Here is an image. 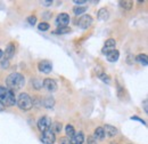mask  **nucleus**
<instances>
[{"instance_id": "nucleus-5", "label": "nucleus", "mask_w": 148, "mask_h": 144, "mask_svg": "<svg viewBox=\"0 0 148 144\" xmlns=\"http://www.w3.org/2000/svg\"><path fill=\"white\" fill-rule=\"evenodd\" d=\"M92 22H93L92 17H91L90 15L86 14V15H82V16L80 17L79 22H77V25H79V28H81V29H88V28H90V26L92 25Z\"/></svg>"}, {"instance_id": "nucleus-1", "label": "nucleus", "mask_w": 148, "mask_h": 144, "mask_svg": "<svg viewBox=\"0 0 148 144\" xmlns=\"http://www.w3.org/2000/svg\"><path fill=\"white\" fill-rule=\"evenodd\" d=\"M25 84V78L18 73V72H14L10 73L7 78H6V86L8 89L13 90H19Z\"/></svg>"}, {"instance_id": "nucleus-9", "label": "nucleus", "mask_w": 148, "mask_h": 144, "mask_svg": "<svg viewBox=\"0 0 148 144\" xmlns=\"http://www.w3.org/2000/svg\"><path fill=\"white\" fill-rule=\"evenodd\" d=\"M42 82H43V87L48 91H55L57 89V84L53 79H45Z\"/></svg>"}, {"instance_id": "nucleus-38", "label": "nucleus", "mask_w": 148, "mask_h": 144, "mask_svg": "<svg viewBox=\"0 0 148 144\" xmlns=\"http://www.w3.org/2000/svg\"><path fill=\"white\" fill-rule=\"evenodd\" d=\"M89 2H91V3H98V0H93V1H89Z\"/></svg>"}, {"instance_id": "nucleus-24", "label": "nucleus", "mask_w": 148, "mask_h": 144, "mask_svg": "<svg viewBox=\"0 0 148 144\" xmlns=\"http://www.w3.org/2000/svg\"><path fill=\"white\" fill-rule=\"evenodd\" d=\"M32 85H33V87H34L36 89H40V88L43 86V82H42L41 80H39L38 78H36V79L32 80Z\"/></svg>"}, {"instance_id": "nucleus-6", "label": "nucleus", "mask_w": 148, "mask_h": 144, "mask_svg": "<svg viewBox=\"0 0 148 144\" xmlns=\"http://www.w3.org/2000/svg\"><path fill=\"white\" fill-rule=\"evenodd\" d=\"M70 23V16L66 13H62L59 14L56 18V25L58 28H63V26H69Z\"/></svg>"}, {"instance_id": "nucleus-36", "label": "nucleus", "mask_w": 148, "mask_h": 144, "mask_svg": "<svg viewBox=\"0 0 148 144\" xmlns=\"http://www.w3.org/2000/svg\"><path fill=\"white\" fill-rule=\"evenodd\" d=\"M2 56H3V52L0 49V58H2Z\"/></svg>"}, {"instance_id": "nucleus-2", "label": "nucleus", "mask_w": 148, "mask_h": 144, "mask_svg": "<svg viewBox=\"0 0 148 144\" xmlns=\"http://www.w3.org/2000/svg\"><path fill=\"white\" fill-rule=\"evenodd\" d=\"M0 103L3 107H14L16 104L15 94L7 87L0 86Z\"/></svg>"}, {"instance_id": "nucleus-16", "label": "nucleus", "mask_w": 148, "mask_h": 144, "mask_svg": "<svg viewBox=\"0 0 148 144\" xmlns=\"http://www.w3.org/2000/svg\"><path fill=\"white\" fill-rule=\"evenodd\" d=\"M43 107L47 109H51L54 108V105H55V100H54V97H51V96H47L45 100H43Z\"/></svg>"}, {"instance_id": "nucleus-33", "label": "nucleus", "mask_w": 148, "mask_h": 144, "mask_svg": "<svg viewBox=\"0 0 148 144\" xmlns=\"http://www.w3.org/2000/svg\"><path fill=\"white\" fill-rule=\"evenodd\" d=\"M41 3L43 6H51L53 5V1L51 0H49V1H41Z\"/></svg>"}, {"instance_id": "nucleus-15", "label": "nucleus", "mask_w": 148, "mask_h": 144, "mask_svg": "<svg viewBox=\"0 0 148 144\" xmlns=\"http://www.w3.org/2000/svg\"><path fill=\"white\" fill-rule=\"evenodd\" d=\"M95 140H103L105 137V133H104V129L103 127H97L95 129V133H93L92 136Z\"/></svg>"}, {"instance_id": "nucleus-35", "label": "nucleus", "mask_w": 148, "mask_h": 144, "mask_svg": "<svg viewBox=\"0 0 148 144\" xmlns=\"http://www.w3.org/2000/svg\"><path fill=\"white\" fill-rule=\"evenodd\" d=\"M95 141H96V140H95L93 137H89V140H88V144H93L95 143Z\"/></svg>"}, {"instance_id": "nucleus-26", "label": "nucleus", "mask_w": 148, "mask_h": 144, "mask_svg": "<svg viewBox=\"0 0 148 144\" xmlns=\"http://www.w3.org/2000/svg\"><path fill=\"white\" fill-rule=\"evenodd\" d=\"M99 79H100L101 81H104V82H107V84H110V82H111L110 75H108V74H106V73H100V74H99Z\"/></svg>"}, {"instance_id": "nucleus-20", "label": "nucleus", "mask_w": 148, "mask_h": 144, "mask_svg": "<svg viewBox=\"0 0 148 144\" xmlns=\"http://www.w3.org/2000/svg\"><path fill=\"white\" fill-rule=\"evenodd\" d=\"M115 46H116V41L114 40V39H107L106 40V42H105V48H107V49H115Z\"/></svg>"}, {"instance_id": "nucleus-3", "label": "nucleus", "mask_w": 148, "mask_h": 144, "mask_svg": "<svg viewBox=\"0 0 148 144\" xmlns=\"http://www.w3.org/2000/svg\"><path fill=\"white\" fill-rule=\"evenodd\" d=\"M16 104L21 110L23 111H29L33 108V100L31 98V96L26 93H22L19 94L18 97L16 98Z\"/></svg>"}, {"instance_id": "nucleus-34", "label": "nucleus", "mask_w": 148, "mask_h": 144, "mask_svg": "<svg viewBox=\"0 0 148 144\" xmlns=\"http://www.w3.org/2000/svg\"><path fill=\"white\" fill-rule=\"evenodd\" d=\"M43 17H45V18H50V17H51V14H50L49 12H45V13H43Z\"/></svg>"}, {"instance_id": "nucleus-8", "label": "nucleus", "mask_w": 148, "mask_h": 144, "mask_svg": "<svg viewBox=\"0 0 148 144\" xmlns=\"http://www.w3.org/2000/svg\"><path fill=\"white\" fill-rule=\"evenodd\" d=\"M38 69L42 73H50L51 70H53V65H51V63L49 61H41L38 64Z\"/></svg>"}, {"instance_id": "nucleus-11", "label": "nucleus", "mask_w": 148, "mask_h": 144, "mask_svg": "<svg viewBox=\"0 0 148 144\" xmlns=\"http://www.w3.org/2000/svg\"><path fill=\"white\" fill-rule=\"evenodd\" d=\"M83 142H84V135H83V133L79 132V133L74 134L73 137H71L70 144H83Z\"/></svg>"}, {"instance_id": "nucleus-13", "label": "nucleus", "mask_w": 148, "mask_h": 144, "mask_svg": "<svg viewBox=\"0 0 148 144\" xmlns=\"http://www.w3.org/2000/svg\"><path fill=\"white\" fill-rule=\"evenodd\" d=\"M97 17H98L99 21H107L108 17H110V12H108V9H106V8H100V9L98 10Z\"/></svg>"}, {"instance_id": "nucleus-29", "label": "nucleus", "mask_w": 148, "mask_h": 144, "mask_svg": "<svg viewBox=\"0 0 148 144\" xmlns=\"http://www.w3.org/2000/svg\"><path fill=\"white\" fill-rule=\"evenodd\" d=\"M59 144H70V140L67 137H60Z\"/></svg>"}, {"instance_id": "nucleus-10", "label": "nucleus", "mask_w": 148, "mask_h": 144, "mask_svg": "<svg viewBox=\"0 0 148 144\" xmlns=\"http://www.w3.org/2000/svg\"><path fill=\"white\" fill-rule=\"evenodd\" d=\"M103 129H104L105 136H108V137H113V136H115V135L119 133L117 128L112 126V125H105V126L103 127Z\"/></svg>"}, {"instance_id": "nucleus-14", "label": "nucleus", "mask_w": 148, "mask_h": 144, "mask_svg": "<svg viewBox=\"0 0 148 144\" xmlns=\"http://www.w3.org/2000/svg\"><path fill=\"white\" fill-rule=\"evenodd\" d=\"M107 60H108V62H116L117 60H119V57H120V53H119V51H116V49H112L111 52H108L107 54Z\"/></svg>"}, {"instance_id": "nucleus-32", "label": "nucleus", "mask_w": 148, "mask_h": 144, "mask_svg": "<svg viewBox=\"0 0 148 144\" xmlns=\"http://www.w3.org/2000/svg\"><path fill=\"white\" fill-rule=\"evenodd\" d=\"M88 1L87 0H74V3H76V5H83V3H87Z\"/></svg>"}, {"instance_id": "nucleus-21", "label": "nucleus", "mask_w": 148, "mask_h": 144, "mask_svg": "<svg viewBox=\"0 0 148 144\" xmlns=\"http://www.w3.org/2000/svg\"><path fill=\"white\" fill-rule=\"evenodd\" d=\"M65 133H66V137L69 138H71V137H73V135L75 134V130H74V127L72 125H67V126L65 127Z\"/></svg>"}, {"instance_id": "nucleus-7", "label": "nucleus", "mask_w": 148, "mask_h": 144, "mask_svg": "<svg viewBox=\"0 0 148 144\" xmlns=\"http://www.w3.org/2000/svg\"><path fill=\"white\" fill-rule=\"evenodd\" d=\"M56 141L55 134L49 129L45 133H42V137H41V142L43 144H54Z\"/></svg>"}, {"instance_id": "nucleus-30", "label": "nucleus", "mask_w": 148, "mask_h": 144, "mask_svg": "<svg viewBox=\"0 0 148 144\" xmlns=\"http://www.w3.org/2000/svg\"><path fill=\"white\" fill-rule=\"evenodd\" d=\"M130 119H131V120H137V121H140L143 125H145V126H146V121H145V120H143V119H140V118H138V117H131Z\"/></svg>"}, {"instance_id": "nucleus-12", "label": "nucleus", "mask_w": 148, "mask_h": 144, "mask_svg": "<svg viewBox=\"0 0 148 144\" xmlns=\"http://www.w3.org/2000/svg\"><path fill=\"white\" fill-rule=\"evenodd\" d=\"M14 54H15V46L13 44H8L7 47H6V49H5V52H3L5 60H8L9 61V58H12L14 56Z\"/></svg>"}, {"instance_id": "nucleus-23", "label": "nucleus", "mask_w": 148, "mask_h": 144, "mask_svg": "<svg viewBox=\"0 0 148 144\" xmlns=\"http://www.w3.org/2000/svg\"><path fill=\"white\" fill-rule=\"evenodd\" d=\"M120 3V6L122 7V8H124V9H131L132 8V6H133V2H131V1H120L119 2Z\"/></svg>"}, {"instance_id": "nucleus-4", "label": "nucleus", "mask_w": 148, "mask_h": 144, "mask_svg": "<svg viewBox=\"0 0 148 144\" xmlns=\"http://www.w3.org/2000/svg\"><path fill=\"white\" fill-rule=\"evenodd\" d=\"M51 124L53 123H51V119L49 117H42L38 121V128H39V130L41 133H45V132H47V130L50 129Z\"/></svg>"}, {"instance_id": "nucleus-37", "label": "nucleus", "mask_w": 148, "mask_h": 144, "mask_svg": "<svg viewBox=\"0 0 148 144\" xmlns=\"http://www.w3.org/2000/svg\"><path fill=\"white\" fill-rule=\"evenodd\" d=\"M3 109H5V107H3V105H2V104H1V103H0V111H2V110H3Z\"/></svg>"}, {"instance_id": "nucleus-25", "label": "nucleus", "mask_w": 148, "mask_h": 144, "mask_svg": "<svg viewBox=\"0 0 148 144\" xmlns=\"http://www.w3.org/2000/svg\"><path fill=\"white\" fill-rule=\"evenodd\" d=\"M49 24L47 23V22H41V23H39V25H38V29L40 30V31H47V30H49Z\"/></svg>"}, {"instance_id": "nucleus-27", "label": "nucleus", "mask_w": 148, "mask_h": 144, "mask_svg": "<svg viewBox=\"0 0 148 144\" xmlns=\"http://www.w3.org/2000/svg\"><path fill=\"white\" fill-rule=\"evenodd\" d=\"M26 21H27V23H29L30 25H34V24L37 23V16H34V15H32V16H29Z\"/></svg>"}, {"instance_id": "nucleus-19", "label": "nucleus", "mask_w": 148, "mask_h": 144, "mask_svg": "<svg viewBox=\"0 0 148 144\" xmlns=\"http://www.w3.org/2000/svg\"><path fill=\"white\" fill-rule=\"evenodd\" d=\"M72 29L70 26H63V28H58L55 31L56 35H66V33H71Z\"/></svg>"}, {"instance_id": "nucleus-28", "label": "nucleus", "mask_w": 148, "mask_h": 144, "mask_svg": "<svg viewBox=\"0 0 148 144\" xmlns=\"http://www.w3.org/2000/svg\"><path fill=\"white\" fill-rule=\"evenodd\" d=\"M9 66V61L8 60H2L1 61V68L2 69H7Z\"/></svg>"}, {"instance_id": "nucleus-31", "label": "nucleus", "mask_w": 148, "mask_h": 144, "mask_svg": "<svg viewBox=\"0 0 148 144\" xmlns=\"http://www.w3.org/2000/svg\"><path fill=\"white\" fill-rule=\"evenodd\" d=\"M148 101L147 100H144V102H143V107H144V110H145V112L148 113Z\"/></svg>"}, {"instance_id": "nucleus-17", "label": "nucleus", "mask_w": 148, "mask_h": 144, "mask_svg": "<svg viewBox=\"0 0 148 144\" xmlns=\"http://www.w3.org/2000/svg\"><path fill=\"white\" fill-rule=\"evenodd\" d=\"M136 61L140 64H143L144 66H146L148 64V57L146 54H139L136 56Z\"/></svg>"}, {"instance_id": "nucleus-22", "label": "nucleus", "mask_w": 148, "mask_h": 144, "mask_svg": "<svg viewBox=\"0 0 148 144\" xmlns=\"http://www.w3.org/2000/svg\"><path fill=\"white\" fill-rule=\"evenodd\" d=\"M87 12V7H74L73 8V13L75 15H82Z\"/></svg>"}, {"instance_id": "nucleus-18", "label": "nucleus", "mask_w": 148, "mask_h": 144, "mask_svg": "<svg viewBox=\"0 0 148 144\" xmlns=\"http://www.w3.org/2000/svg\"><path fill=\"white\" fill-rule=\"evenodd\" d=\"M62 128H63V125L58 121H56L54 124H51V127H50V130L54 133V134H57V133H60L62 132Z\"/></svg>"}]
</instances>
